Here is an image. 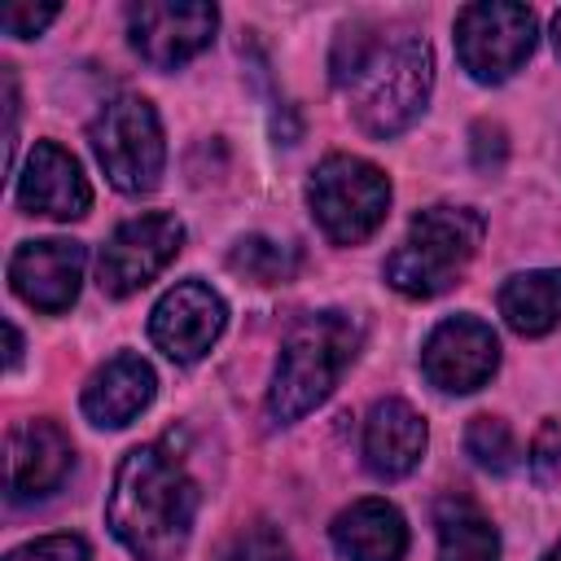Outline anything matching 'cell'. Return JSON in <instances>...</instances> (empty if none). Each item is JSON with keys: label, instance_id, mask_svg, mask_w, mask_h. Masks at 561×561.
Returning <instances> with one entry per match:
<instances>
[{"label": "cell", "instance_id": "26", "mask_svg": "<svg viewBox=\"0 0 561 561\" xmlns=\"http://www.w3.org/2000/svg\"><path fill=\"white\" fill-rule=\"evenodd\" d=\"M18 359H22V337H18V329L9 324V368H18Z\"/></svg>", "mask_w": 561, "mask_h": 561}, {"label": "cell", "instance_id": "1", "mask_svg": "<svg viewBox=\"0 0 561 561\" xmlns=\"http://www.w3.org/2000/svg\"><path fill=\"white\" fill-rule=\"evenodd\" d=\"M333 83L351 92L355 118L368 136L390 140L416 123L430 101L434 57L412 31L381 35L368 22H351L333 44Z\"/></svg>", "mask_w": 561, "mask_h": 561}, {"label": "cell", "instance_id": "14", "mask_svg": "<svg viewBox=\"0 0 561 561\" xmlns=\"http://www.w3.org/2000/svg\"><path fill=\"white\" fill-rule=\"evenodd\" d=\"M75 465V447L53 421H22L9 434V500L53 495Z\"/></svg>", "mask_w": 561, "mask_h": 561}, {"label": "cell", "instance_id": "8", "mask_svg": "<svg viewBox=\"0 0 561 561\" xmlns=\"http://www.w3.org/2000/svg\"><path fill=\"white\" fill-rule=\"evenodd\" d=\"M180 245H184V224L175 215L149 210V215H136V219L118 224L110 232V241L101 245V259H96L101 294L127 298V294L145 289L180 254Z\"/></svg>", "mask_w": 561, "mask_h": 561}, {"label": "cell", "instance_id": "7", "mask_svg": "<svg viewBox=\"0 0 561 561\" xmlns=\"http://www.w3.org/2000/svg\"><path fill=\"white\" fill-rule=\"evenodd\" d=\"M535 13L513 0H478L456 13V57L478 83H504L535 53Z\"/></svg>", "mask_w": 561, "mask_h": 561}, {"label": "cell", "instance_id": "17", "mask_svg": "<svg viewBox=\"0 0 561 561\" xmlns=\"http://www.w3.org/2000/svg\"><path fill=\"white\" fill-rule=\"evenodd\" d=\"M329 535L346 561H403L408 552V522L386 500H355L333 517Z\"/></svg>", "mask_w": 561, "mask_h": 561}, {"label": "cell", "instance_id": "5", "mask_svg": "<svg viewBox=\"0 0 561 561\" xmlns=\"http://www.w3.org/2000/svg\"><path fill=\"white\" fill-rule=\"evenodd\" d=\"M307 206L333 245H359L381 228L390 210V180L368 158L329 153L311 171Z\"/></svg>", "mask_w": 561, "mask_h": 561}, {"label": "cell", "instance_id": "10", "mask_svg": "<svg viewBox=\"0 0 561 561\" xmlns=\"http://www.w3.org/2000/svg\"><path fill=\"white\" fill-rule=\"evenodd\" d=\"M224 324H228L224 298L202 280H180L158 298L149 316V337L167 359L193 364L219 342Z\"/></svg>", "mask_w": 561, "mask_h": 561}, {"label": "cell", "instance_id": "2", "mask_svg": "<svg viewBox=\"0 0 561 561\" xmlns=\"http://www.w3.org/2000/svg\"><path fill=\"white\" fill-rule=\"evenodd\" d=\"M197 517L188 469L158 443L131 447L114 473L105 522L136 561H180Z\"/></svg>", "mask_w": 561, "mask_h": 561}, {"label": "cell", "instance_id": "24", "mask_svg": "<svg viewBox=\"0 0 561 561\" xmlns=\"http://www.w3.org/2000/svg\"><path fill=\"white\" fill-rule=\"evenodd\" d=\"M53 18H57V4H39V9H35V4H9L0 22H4V31H9V35L31 39V35H39Z\"/></svg>", "mask_w": 561, "mask_h": 561}, {"label": "cell", "instance_id": "23", "mask_svg": "<svg viewBox=\"0 0 561 561\" xmlns=\"http://www.w3.org/2000/svg\"><path fill=\"white\" fill-rule=\"evenodd\" d=\"M4 561H92V552L79 535H44V539L13 548Z\"/></svg>", "mask_w": 561, "mask_h": 561}, {"label": "cell", "instance_id": "9", "mask_svg": "<svg viewBox=\"0 0 561 561\" xmlns=\"http://www.w3.org/2000/svg\"><path fill=\"white\" fill-rule=\"evenodd\" d=\"M219 26L215 4H193V0H149V4H131L127 9V39L131 48L158 66V70H175L188 57H197L210 35Z\"/></svg>", "mask_w": 561, "mask_h": 561}, {"label": "cell", "instance_id": "11", "mask_svg": "<svg viewBox=\"0 0 561 561\" xmlns=\"http://www.w3.org/2000/svg\"><path fill=\"white\" fill-rule=\"evenodd\" d=\"M425 377L447 394H469L491 381L500 368V337L478 316H447L421 351Z\"/></svg>", "mask_w": 561, "mask_h": 561}, {"label": "cell", "instance_id": "20", "mask_svg": "<svg viewBox=\"0 0 561 561\" xmlns=\"http://www.w3.org/2000/svg\"><path fill=\"white\" fill-rule=\"evenodd\" d=\"M228 267L254 285H280L294 276L298 267V254L280 241H267V237H241L228 254Z\"/></svg>", "mask_w": 561, "mask_h": 561}, {"label": "cell", "instance_id": "21", "mask_svg": "<svg viewBox=\"0 0 561 561\" xmlns=\"http://www.w3.org/2000/svg\"><path fill=\"white\" fill-rule=\"evenodd\" d=\"M465 451L473 456V465H482V469H491V473H508V469H517V438H513V430L500 421V416H473L469 421V430H465Z\"/></svg>", "mask_w": 561, "mask_h": 561}, {"label": "cell", "instance_id": "25", "mask_svg": "<svg viewBox=\"0 0 561 561\" xmlns=\"http://www.w3.org/2000/svg\"><path fill=\"white\" fill-rule=\"evenodd\" d=\"M530 460H535V469L548 478L552 473V465L561 460V425L557 421H548L539 434H535V447H530Z\"/></svg>", "mask_w": 561, "mask_h": 561}, {"label": "cell", "instance_id": "28", "mask_svg": "<svg viewBox=\"0 0 561 561\" xmlns=\"http://www.w3.org/2000/svg\"><path fill=\"white\" fill-rule=\"evenodd\" d=\"M543 561H561V543H557V548H552V552H548Z\"/></svg>", "mask_w": 561, "mask_h": 561}, {"label": "cell", "instance_id": "13", "mask_svg": "<svg viewBox=\"0 0 561 561\" xmlns=\"http://www.w3.org/2000/svg\"><path fill=\"white\" fill-rule=\"evenodd\" d=\"M18 206L26 215H48V219H79L92 206L88 175L75 153H66L53 140H35L22 175H18Z\"/></svg>", "mask_w": 561, "mask_h": 561}, {"label": "cell", "instance_id": "18", "mask_svg": "<svg viewBox=\"0 0 561 561\" xmlns=\"http://www.w3.org/2000/svg\"><path fill=\"white\" fill-rule=\"evenodd\" d=\"M500 316L522 337H543L561 324V267L517 272L500 285Z\"/></svg>", "mask_w": 561, "mask_h": 561}, {"label": "cell", "instance_id": "6", "mask_svg": "<svg viewBox=\"0 0 561 561\" xmlns=\"http://www.w3.org/2000/svg\"><path fill=\"white\" fill-rule=\"evenodd\" d=\"M92 149L118 193H153L167 167L162 123L145 96H114L92 118Z\"/></svg>", "mask_w": 561, "mask_h": 561}, {"label": "cell", "instance_id": "19", "mask_svg": "<svg viewBox=\"0 0 561 561\" xmlns=\"http://www.w3.org/2000/svg\"><path fill=\"white\" fill-rule=\"evenodd\" d=\"M434 526H438V561H500V535L473 500L443 495L434 508Z\"/></svg>", "mask_w": 561, "mask_h": 561}, {"label": "cell", "instance_id": "22", "mask_svg": "<svg viewBox=\"0 0 561 561\" xmlns=\"http://www.w3.org/2000/svg\"><path fill=\"white\" fill-rule=\"evenodd\" d=\"M228 561H289V543L272 522H254V526L237 530Z\"/></svg>", "mask_w": 561, "mask_h": 561}, {"label": "cell", "instance_id": "12", "mask_svg": "<svg viewBox=\"0 0 561 561\" xmlns=\"http://www.w3.org/2000/svg\"><path fill=\"white\" fill-rule=\"evenodd\" d=\"M79 280H83V245L66 241V237H48V241H22L9 259V285L22 302H31L35 311H66L79 298Z\"/></svg>", "mask_w": 561, "mask_h": 561}, {"label": "cell", "instance_id": "15", "mask_svg": "<svg viewBox=\"0 0 561 561\" xmlns=\"http://www.w3.org/2000/svg\"><path fill=\"white\" fill-rule=\"evenodd\" d=\"M425 443H430V430L421 421V412L403 399H381L368 408V421H364V465L368 473L394 482V478H408L421 456H425Z\"/></svg>", "mask_w": 561, "mask_h": 561}, {"label": "cell", "instance_id": "27", "mask_svg": "<svg viewBox=\"0 0 561 561\" xmlns=\"http://www.w3.org/2000/svg\"><path fill=\"white\" fill-rule=\"evenodd\" d=\"M552 44H557V53H561V13L552 18Z\"/></svg>", "mask_w": 561, "mask_h": 561}, {"label": "cell", "instance_id": "16", "mask_svg": "<svg viewBox=\"0 0 561 561\" xmlns=\"http://www.w3.org/2000/svg\"><path fill=\"white\" fill-rule=\"evenodd\" d=\"M153 390H158L153 368H149L140 355L123 351V355L105 359V364L88 377L79 403H83V416H88L92 425L118 430V425H131V421L153 403Z\"/></svg>", "mask_w": 561, "mask_h": 561}, {"label": "cell", "instance_id": "3", "mask_svg": "<svg viewBox=\"0 0 561 561\" xmlns=\"http://www.w3.org/2000/svg\"><path fill=\"white\" fill-rule=\"evenodd\" d=\"M359 337L364 329L346 311L302 316L280 346L272 390H267V416L276 425H289L311 408H320L342 381V373L351 368V359L359 355Z\"/></svg>", "mask_w": 561, "mask_h": 561}, {"label": "cell", "instance_id": "4", "mask_svg": "<svg viewBox=\"0 0 561 561\" xmlns=\"http://www.w3.org/2000/svg\"><path fill=\"white\" fill-rule=\"evenodd\" d=\"M482 245V215L469 206H425L416 210L408 237L386 259L390 289L408 298H438L451 289Z\"/></svg>", "mask_w": 561, "mask_h": 561}]
</instances>
